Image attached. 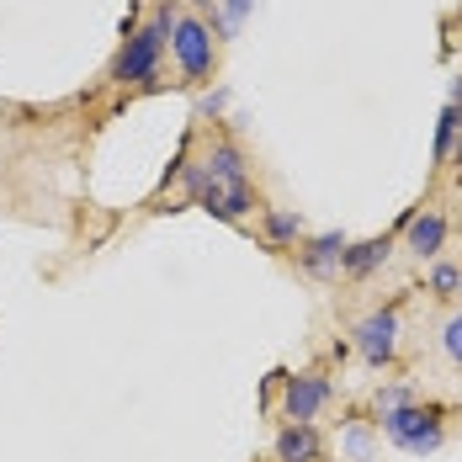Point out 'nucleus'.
<instances>
[{"instance_id": "7", "label": "nucleus", "mask_w": 462, "mask_h": 462, "mask_svg": "<svg viewBox=\"0 0 462 462\" xmlns=\"http://www.w3.org/2000/svg\"><path fill=\"white\" fill-rule=\"evenodd\" d=\"M208 181H224V186H245V154H239V143L218 139L208 154H202V165H197Z\"/></svg>"}, {"instance_id": "9", "label": "nucleus", "mask_w": 462, "mask_h": 462, "mask_svg": "<svg viewBox=\"0 0 462 462\" xmlns=\"http://www.w3.org/2000/svg\"><path fill=\"white\" fill-rule=\"evenodd\" d=\"M346 234L340 229H329V234H319V239H309V250H303V266L314 272V277H335L340 272V255H346Z\"/></svg>"}, {"instance_id": "18", "label": "nucleus", "mask_w": 462, "mask_h": 462, "mask_svg": "<svg viewBox=\"0 0 462 462\" xmlns=\"http://www.w3.org/2000/svg\"><path fill=\"white\" fill-rule=\"evenodd\" d=\"M346 452H351L356 462H367L372 457V436L367 430H351V436H346Z\"/></svg>"}, {"instance_id": "8", "label": "nucleus", "mask_w": 462, "mask_h": 462, "mask_svg": "<svg viewBox=\"0 0 462 462\" xmlns=\"http://www.w3.org/2000/svg\"><path fill=\"white\" fill-rule=\"evenodd\" d=\"M388 250H393V239H388V234L362 239V245H346V255H340V272H346V277H372V272L388 261Z\"/></svg>"}, {"instance_id": "13", "label": "nucleus", "mask_w": 462, "mask_h": 462, "mask_svg": "<svg viewBox=\"0 0 462 462\" xmlns=\"http://www.w3.org/2000/svg\"><path fill=\"white\" fill-rule=\"evenodd\" d=\"M457 134H462V106H452V101H447V112H441V123H436V160H441V165L452 160V143H457Z\"/></svg>"}, {"instance_id": "12", "label": "nucleus", "mask_w": 462, "mask_h": 462, "mask_svg": "<svg viewBox=\"0 0 462 462\" xmlns=\"http://www.w3.org/2000/svg\"><path fill=\"white\" fill-rule=\"evenodd\" d=\"M298 234H303V218H298V213H287V208H272V213H266V239H272L277 250L298 245Z\"/></svg>"}, {"instance_id": "11", "label": "nucleus", "mask_w": 462, "mask_h": 462, "mask_svg": "<svg viewBox=\"0 0 462 462\" xmlns=\"http://www.w3.org/2000/svg\"><path fill=\"white\" fill-rule=\"evenodd\" d=\"M319 457V436L314 425H287L277 436V462H314Z\"/></svg>"}, {"instance_id": "4", "label": "nucleus", "mask_w": 462, "mask_h": 462, "mask_svg": "<svg viewBox=\"0 0 462 462\" xmlns=\"http://www.w3.org/2000/svg\"><path fill=\"white\" fill-rule=\"evenodd\" d=\"M181 181H186L191 202H197L202 213H213V218H229V224H234V218H245V213H250V202H255V197H250V181H245V186L208 181V176H202L197 165H186V171H181Z\"/></svg>"}, {"instance_id": "14", "label": "nucleus", "mask_w": 462, "mask_h": 462, "mask_svg": "<svg viewBox=\"0 0 462 462\" xmlns=\"http://www.w3.org/2000/svg\"><path fill=\"white\" fill-rule=\"evenodd\" d=\"M218 5H224V16H218V38H234V32L245 27V16H250L255 0H218Z\"/></svg>"}, {"instance_id": "5", "label": "nucleus", "mask_w": 462, "mask_h": 462, "mask_svg": "<svg viewBox=\"0 0 462 462\" xmlns=\"http://www.w3.org/2000/svg\"><path fill=\"white\" fill-rule=\"evenodd\" d=\"M324 404H329V377H324V372H298V377H287V388H282V415L292 420V425H309Z\"/></svg>"}, {"instance_id": "16", "label": "nucleus", "mask_w": 462, "mask_h": 462, "mask_svg": "<svg viewBox=\"0 0 462 462\" xmlns=\"http://www.w3.org/2000/svg\"><path fill=\"white\" fill-rule=\"evenodd\" d=\"M399 404H415V393L399 388V383H393V388H377V410H399Z\"/></svg>"}, {"instance_id": "17", "label": "nucleus", "mask_w": 462, "mask_h": 462, "mask_svg": "<svg viewBox=\"0 0 462 462\" xmlns=\"http://www.w3.org/2000/svg\"><path fill=\"white\" fill-rule=\"evenodd\" d=\"M430 287H436V292H457L462 272H457V266H436V272H430Z\"/></svg>"}, {"instance_id": "10", "label": "nucleus", "mask_w": 462, "mask_h": 462, "mask_svg": "<svg viewBox=\"0 0 462 462\" xmlns=\"http://www.w3.org/2000/svg\"><path fill=\"white\" fill-rule=\"evenodd\" d=\"M404 229H410V250H415V255H436V250L447 245V218H441V213H415Z\"/></svg>"}, {"instance_id": "19", "label": "nucleus", "mask_w": 462, "mask_h": 462, "mask_svg": "<svg viewBox=\"0 0 462 462\" xmlns=\"http://www.w3.org/2000/svg\"><path fill=\"white\" fill-rule=\"evenodd\" d=\"M452 160H457V165H462V134H457V143H452Z\"/></svg>"}, {"instance_id": "2", "label": "nucleus", "mask_w": 462, "mask_h": 462, "mask_svg": "<svg viewBox=\"0 0 462 462\" xmlns=\"http://www.w3.org/2000/svg\"><path fill=\"white\" fill-rule=\"evenodd\" d=\"M383 436L404 452H441L447 430H441V410H420V404H399V410H383Z\"/></svg>"}, {"instance_id": "15", "label": "nucleus", "mask_w": 462, "mask_h": 462, "mask_svg": "<svg viewBox=\"0 0 462 462\" xmlns=\"http://www.w3.org/2000/svg\"><path fill=\"white\" fill-rule=\"evenodd\" d=\"M441 346H447V356L462 367V314H452V319H447V329H441Z\"/></svg>"}, {"instance_id": "20", "label": "nucleus", "mask_w": 462, "mask_h": 462, "mask_svg": "<svg viewBox=\"0 0 462 462\" xmlns=\"http://www.w3.org/2000/svg\"><path fill=\"white\" fill-rule=\"evenodd\" d=\"M457 292H462V287H457Z\"/></svg>"}, {"instance_id": "3", "label": "nucleus", "mask_w": 462, "mask_h": 462, "mask_svg": "<svg viewBox=\"0 0 462 462\" xmlns=\"http://www.w3.org/2000/svg\"><path fill=\"white\" fill-rule=\"evenodd\" d=\"M165 43H171V53H176V64H181L186 80H208V75H213V27H208L202 16H176Z\"/></svg>"}, {"instance_id": "1", "label": "nucleus", "mask_w": 462, "mask_h": 462, "mask_svg": "<svg viewBox=\"0 0 462 462\" xmlns=\"http://www.w3.org/2000/svg\"><path fill=\"white\" fill-rule=\"evenodd\" d=\"M171 22H176V11H171V0H165V5L154 11L149 27H134V32L123 38V53L112 59V80H123V86H143V80H154V69H160V59H165Z\"/></svg>"}, {"instance_id": "6", "label": "nucleus", "mask_w": 462, "mask_h": 462, "mask_svg": "<svg viewBox=\"0 0 462 462\" xmlns=\"http://www.w3.org/2000/svg\"><path fill=\"white\" fill-rule=\"evenodd\" d=\"M356 351H362V362H372V367H388L393 351H399V314L393 309L367 314V319L356 324Z\"/></svg>"}]
</instances>
